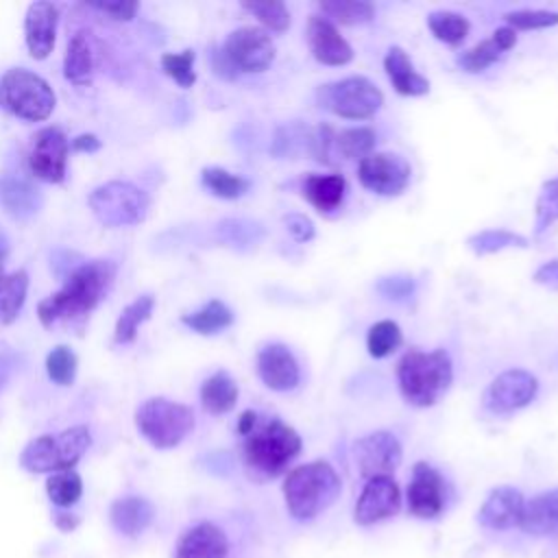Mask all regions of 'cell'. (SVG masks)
<instances>
[{
  "label": "cell",
  "instance_id": "1",
  "mask_svg": "<svg viewBox=\"0 0 558 558\" xmlns=\"http://www.w3.org/2000/svg\"><path fill=\"white\" fill-rule=\"evenodd\" d=\"M118 266L111 259H92L76 266L63 281V286L39 301L37 318L44 327L59 323L83 320L96 310L113 286Z\"/></svg>",
  "mask_w": 558,
  "mask_h": 558
},
{
  "label": "cell",
  "instance_id": "2",
  "mask_svg": "<svg viewBox=\"0 0 558 558\" xmlns=\"http://www.w3.org/2000/svg\"><path fill=\"white\" fill-rule=\"evenodd\" d=\"M301 451V436L279 418L257 414L253 427L242 434V462L253 480L281 475Z\"/></svg>",
  "mask_w": 558,
  "mask_h": 558
},
{
  "label": "cell",
  "instance_id": "3",
  "mask_svg": "<svg viewBox=\"0 0 558 558\" xmlns=\"http://www.w3.org/2000/svg\"><path fill=\"white\" fill-rule=\"evenodd\" d=\"M340 477L329 462L316 460L292 469L283 480L288 512L296 521H310L329 508L340 495Z\"/></svg>",
  "mask_w": 558,
  "mask_h": 558
},
{
  "label": "cell",
  "instance_id": "4",
  "mask_svg": "<svg viewBox=\"0 0 558 558\" xmlns=\"http://www.w3.org/2000/svg\"><path fill=\"white\" fill-rule=\"evenodd\" d=\"M399 388L408 403L416 408L434 405L453 379L451 357L447 351H418L410 349L399 360L397 368Z\"/></svg>",
  "mask_w": 558,
  "mask_h": 558
},
{
  "label": "cell",
  "instance_id": "5",
  "mask_svg": "<svg viewBox=\"0 0 558 558\" xmlns=\"http://www.w3.org/2000/svg\"><path fill=\"white\" fill-rule=\"evenodd\" d=\"M92 445V434L85 425H74L57 434H41L26 442L20 453V466L28 473L70 471Z\"/></svg>",
  "mask_w": 558,
  "mask_h": 558
},
{
  "label": "cell",
  "instance_id": "6",
  "mask_svg": "<svg viewBox=\"0 0 558 558\" xmlns=\"http://www.w3.org/2000/svg\"><path fill=\"white\" fill-rule=\"evenodd\" d=\"M135 427L153 447L172 449L194 429V412L185 403L150 397L137 405Z\"/></svg>",
  "mask_w": 558,
  "mask_h": 558
},
{
  "label": "cell",
  "instance_id": "7",
  "mask_svg": "<svg viewBox=\"0 0 558 558\" xmlns=\"http://www.w3.org/2000/svg\"><path fill=\"white\" fill-rule=\"evenodd\" d=\"M57 105L54 92L46 78L26 70L11 68L0 76V107L22 120H46Z\"/></svg>",
  "mask_w": 558,
  "mask_h": 558
},
{
  "label": "cell",
  "instance_id": "8",
  "mask_svg": "<svg viewBox=\"0 0 558 558\" xmlns=\"http://www.w3.org/2000/svg\"><path fill=\"white\" fill-rule=\"evenodd\" d=\"M92 214L105 227L140 225L150 207L148 194L129 181H107L87 196Z\"/></svg>",
  "mask_w": 558,
  "mask_h": 558
},
{
  "label": "cell",
  "instance_id": "9",
  "mask_svg": "<svg viewBox=\"0 0 558 558\" xmlns=\"http://www.w3.org/2000/svg\"><path fill=\"white\" fill-rule=\"evenodd\" d=\"M316 100L323 109L340 118L366 120L377 113L384 102V94L366 76H347L320 85L316 92Z\"/></svg>",
  "mask_w": 558,
  "mask_h": 558
},
{
  "label": "cell",
  "instance_id": "10",
  "mask_svg": "<svg viewBox=\"0 0 558 558\" xmlns=\"http://www.w3.org/2000/svg\"><path fill=\"white\" fill-rule=\"evenodd\" d=\"M229 68L238 72H264L275 59V44L259 26H242L225 39L220 48Z\"/></svg>",
  "mask_w": 558,
  "mask_h": 558
},
{
  "label": "cell",
  "instance_id": "11",
  "mask_svg": "<svg viewBox=\"0 0 558 558\" xmlns=\"http://www.w3.org/2000/svg\"><path fill=\"white\" fill-rule=\"evenodd\" d=\"M70 142L59 126L39 129L28 146V170L46 183H61L65 179Z\"/></svg>",
  "mask_w": 558,
  "mask_h": 558
},
{
  "label": "cell",
  "instance_id": "12",
  "mask_svg": "<svg viewBox=\"0 0 558 558\" xmlns=\"http://www.w3.org/2000/svg\"><path fill=\"white\" fill-rule=\"evenodd\" d=\"M410 163L392 153H371L357 166L360 183L379 196L401 194L410 183Z\"/></svg>",
  "mask_w": 558,
  "mask_h": 558
},
{
  "label": "cell",
  "instance_id": "13",
  "mask_svg": "<svg viewBox=\"0 0 558 558\" xmlns=\"http://www.w3.org/2000/svg\"><path fill=\"white\" fill-rule=\"evenodd\" d=\"M538 390V381L532 373L510 368L497 375L484 395V405L495 414H510L525 408Z\"/></svg>",
  "mask_w": 558,
  "mask_h": 558
},
{
  "label": "cell",
  "instance_id": "14",
  "mask_svg": "<svg viewBox=\"0 0 558 558\" xmlns=\"http://www.w3.org/2000/svg\"><path fill=\"white\" fill-rule=\"evenodd\" d=\"M353 456L362 477H390L401 462V445L390 432H373L355 442Z\"/></svg>",
  "mask_w": 558,
  "mask_h": 558
},
{
  "label": "cell",
  "instance_id": "15",
  "mask_svg": "<svg viewBox=\"0 0 558 558\" xmlns=\"http://www.w3.org/2000/svg\"><path fill=\"white\" fill-rule=\"evenodd\" d=\"M401 508V493L392 477H371L366 480L353 517L360 525H373L388 517H395Z\"/></svg>",
  "mask_w": 558,
  "mask_h": 558
},
{
  "label": "cell",
  "instance_id": "16",
  "mask_svg": "<svg viewBox=\"0 0 558 558\" xmlns=\"http://www.w3.org/2000/svg\"><path fill=\"white\" fill-rule=\"evenodd\" d=\"M408 508L418 519H434L445 508V482L427 462H416L408 486Z\"/></svg>",
  "mask_w": 558,
  "mask_h": 558
},
{
  "label": "cell",
  "instance_id": "17",
  "mask_svg": "<svg viewBox=\"0 0 558 558\" xmlns=\"http://www.w3.org/2000/svg\"><path fill=\"white\" fill-rule=\"evenodd\" d=\"M59 11L52 2L39 0L28 4L24 15V41L33 59H46L52 52Z\"/></svg>",
  "mask_w": 558,
  "mask_h": 558
},
{
  "label": "cell",
  "instance_id": "18",
  "mask_svg": "<svg viewBox=\"0 0 558 558\" xmlns=\"http://www.w3.org/2000/svg\"><path fill=\"white\" fill-rule=\"evenodd\" d=\"M307 44L316 61L325 65H344L353 59V48L338 33L331 20L312 15L307 22Z\"/></svg>",
  "mask_w": 558,
  "mask_h": 558
},
{
  "label": "cell",
  "instance_id": "19",
  "mask_svg": "<svg viewBox=\"0 0 558 558\" xmlns=\"http://www.w3.org/2000/svg\"><path fill=\"white\" fill-rule=\"evenodd\" d=\"M257 373L262 381L272 390H292L299 384V364L292 351L279 342L266 344L257 353Z\"/></svg>",
  "mask_w": 558,
  "mask_h": 558
},
{
  "label": "cell",
  "instance_id": "20",
  "mask_svg": "<svg viewBox=\"0 0 558 558\" xmlns=\"http://www.w3.org/2000/svg\"><path fill=\"white\" fill-rule=\"evenodd\" d=\"M525 499L512 486H497L480 508V523L488 530H510L521 523Z\"/></svg>",
  "mask_w": 558,
  "mask_h": 558
},
{
  "label": "cell",
  "instance_id": "21",
  "mask_svg": "<svg viewBox=\"0 0 558 558\" xmlns=\"http://www.w3.org/2000/svg\"><path fill=\"white\" fill-rule=\"evenodd\" d=\"M229 541L225 532L209 523H196L185 530L177 543L174 558H227Z\"/></svg>",
  "mask_w": 558,
  "mask_h": 558
},
{
  "label": "cell",
  "instance_id": "22",
  "mask_svg": "<svg viewBox=\"0 0 558 558\" xmlns=\"http://www.w3.org/2000/svg\"><path fill=\"white\" fill-rule=\"evenodd\" d=\"M41 194L26 179L15 174L0 177V205L15 220H31L41 209Z\"/></svg>",
  "mask_w": 558,
  "mask_h": 558
},
{
  "label": "cell",
  "instance_id": "23",
  "mask_svg": "<svg viewBox=\"0 0 558 558\" xmlns=\"http://www.w3.org/2000/svg\"><path fill=\"white\" fill-rule=\"evenodd\" d=\"M155 519V508L146 497L124 495L118 497L109 508L111 525L124 536L142 534Z\"/></svg>",
  "mask_w": 558,
  "mask_h": 558
},
{
  "label": "cell",
  "instance_id": "24",
  "mask_svg": "<svg viewBox=\"0 0 558 558\" xmlns=\"http://www.w3.org/2000/svg\"><path fill=\"white\" fill-rule=\"evenodd\" d=\"M519 527L532 536H558V488L525 501Z\"/></svg>",
  "mask_w": 558,
  "mask_h": 558
},
{
  "label": "cell",
  "instance_id": "25",
  "mask_svg": "<svg viewBox=\"0 0 558 558\" xmlns=\"http://www.w3.org/2000/svg\"><path fill=\"white\" fill-rule=\"evenodd\" d=\"M517 44V33L510 28V26H501L497 28L488 39L475 44L473 48L464 50L460 57H458V65L464 70V72H482L486 70L488 65H493L506 50H510L512 46Z\"/></svg>",
  "mask_w": 558,
  "mask_h": 558
},
{
  "label": "cell",
  "instance_id": "26",
  "mask_svg": "<svg viewBox=\"0 0 558 558\" xmlns=\"http://www.w3.org/2000/svg\"><path fill=\"white\" fill-rule=\"evenodd\" d=\"M384 70L392 87L403 96H423L429 92V81L414 70L412 61L399 46H392L388 50L384 59Z\"/></svg>",
  "mask_w": 558,
  "mask_h": 558
},
{
  "label": "cell",
  "instance_id": "27",
  "mask_svg": "<svg viewBox=\"0 0 558 558\" xmlns=\"http://www.w3.org/2000/svg\"><path fill=\"white\" fill-rule=\"evenodd\" d=\"M301 192L320 214H329L342 205L347 181L342 174H307L303 179Z\"/></svg>",
  "mask_w": 558,
  "mask_h": 558
},
{
  "label": "cell",
  "instance_id": "28",
  "mask_svg": "<svg viewBox=\"0 0 558 558\" xmlns=\"http://www.w3.org/2000/svg\"><path fill=\"white\" fill-rule=\"evenodd\" d=\"M375 148V133L368 126H355V129H342L340 133L333 131L331 135V163L338 159H364Z\"/></svg>",
  "mask_w": 558,
  "mask_h": 558
},
{
  "label": "cell",
  "instance_id": "29",
  "mask_svg": "<svg viewBox=\"0 0 558 558\" xmlns=\"http://www.w3.org/2000/svg\"><path fill=\"white\" fill-rule=\"evenodd\" d=\"M63 74L74 85H89L94 74V54L85 33H76L68 41V50L63 57Z\"/></svg>",
  "mask_w": 558,
  "mask_h": 558
},
{
  "label": "cell",
  "instance_id": "30",
  "mask_svg": "<svg viewBox=\"0 0 558 558\" xmlns=\"http://www.w3.org/2000/svg\"><path fill=\"white\" fill-rule=\"evenodd\" d=\"M238 401V386L229 373L218 371L201 386V403L209 414H225Z\"/></svg>",
  "mask_w": 558,
  "mask_h": 558
},
{
  "label": "cell",
  "instance_id": "31",
  "mask_svg": "<svg viewBox=\"0 0 558 558\" xmlns=\"http://www.w3.org/2000/svg\"><path fill=\"white\" fill-rule=\"evenodd\" d=\"M181 323L201 336H214L233 323V312L222 301L211 299L203 307L183 314Z\"/></svg>",
  "mask_w": 558,
  "mask_h": 558
},
{
  "label": "cell",
  "instance_id": "32",
  "mask_svg": "<svg viewBox=\"0 0 558 558\" xmlns=\"http://www.w3.org/2000/svg\"><path fill=\"white\" fill-rule=\"evenodd\" d=\"M155 307V296L153 294H142L133 299L118 316L116 329H113V342L116 344H129L135 340L137 329L142 323H146L153 314Z\"/></svg>",
  "mask_w": 558,
  "mask_h": 558
},
{
  "label": "cell",
  "instance_id": "33",
  "mask_svg": "<svg viewBox=\"0 0 558 558\" xmlns=\"http://www.w3.org/2000/svg\"><path fill=\"white\" fill-rule=\"evenodd\" d=\"M28 290L26 270H15L0 277V325H9L17 318Z\"/></svg>",
  "mask_w": 558,
  "mask_h": 558
},
{
  "label": "cell",
  "instance_id": "34",
  "mask_svg": "<svg viewBox=\"0 0 558 558\" xmlns=\"http://www.w3.org/2000/svg\"><path fill=\"white\" fill-rule=\"evenodd\" d=\"M201 181H203V185H205L214 196H218V198H229V201L240 198L242 194H246V190H248V185H251L244 177L233 174V172H229V170H225V168H216V166L203 168Z\"/></svg>",
  "mask_w": 558,
  "mask_h": 558
},
{
  "label": "cell",
  "instance_id": "35",
  "mask_svg": "<svg viewBox=\"0 0 558 558\" xmlns=\"http://www.w3.org/2000/svg\"><path fill=\"white\" fill-rule=\"evenodd\" d=\"M46 493H48V499L59 506V508H70L74 506L81 495H83V480L81 475L70 469V471H59V473H52L48 480H46Z\"/></svg>",
  "mask_w": 558,
  "mask_h": 558
},
{
  "label": "cell",
  "instance_id": "36",
  "mask_svg": "<svg viewBox=\"0 0 558 558\" xmlns=\"http://www.w3.org/2000/svg\"><path fill=\"white\" fill-rule=\"evenodd\" d=\"M427 26L432 35L449 46H458L469 35V20L453 11H434L427 15Z\"/></svg>",
  "mask_w": 558,
  "mask_h": 558
},
{
  "label": "cell",
  "instance_id": "37",
  "mask_svg": "<svg viewBox=\"0 0 558 558\" xmlns=\"http://www.w3.org/2000/svg\"><path fill=\"white\" fill-rule=\"evenodd\" d=\"M318 9L323 11V15H327V20H336L340 24H366L373 20L375 9L371 2L364 0H329V2H320Z\"/></svg>",
  "mask_w": 558,
  "mask_h": 558
},
{
  "label": "cell",
  "instance_id": "38",
  "mask_svg": "<svg viewBox=\"0 0 558 558\" xmlns=\"http://www.w3.org/2000/svg\"><path fill=\"white\" fill-rule=\"evenodd\" d=\"M310 144H312V129H307V126H303L299 122H292L288 126L277 129L270 150L277 157H286V155L292 157V155H296L301 150L310 153Z\"/></svg>",
  "mask_w": 558,
  "mask_h": 558
},
{
  "label": "cell",
  "instance_id": "39",
  "mask_svg": "<svg viewBox=\"0 0 558 558\" xmlns=\"http://www.w3.org/2000/svg\"><path fill=\"white\" fill-rule=\"evenodd\" d=\"M469 246L477 253V255H488V253H497L501 248L508 246H527V240L519 233H512L508 229H486L480 231L475 235L469 238Z\"/></svg>",
  "mask_w": 558,
  "mask_h": 558
},
{
  "label": "cell",
  "instance_id": "40",
  "mask_svg": "<svg viewBox=\"0 0 558 558\" xmlns=\"http://www.w3.org/2000/svg\"><path fill=\"white\" fill-rule=\"evenodd\" d=\"M401 340H403V336H401V329L397 323L379 320L368 329L366 347L373 357H386L399 349Z\"/></svg>",
  "mask_w": 558,
  "mask_h": 558
},
{
  "label": "cell",
  "instance_id": "41",
  "mask_svg": "<svg viewBox=\"0 0 558 558\" xmlns=\"http://www.w3.org/2000/svg\"><path fill=\"white\" fill-rule=\"evenodd\" d=\"M46 373L57 386H72L76 377V355L70 347L59 344L46 357Z\"/></svg>",
  "mask_w": 558,
  "mask_h": 558
},
{
  "label": "cell",
  "instance_id": "42",
  "mask_svg": "<svg viewBox=\"0 0 558 558\" xmlns=\"http://www.w3.org/2000/svg\"><path fill=\"white\" fill-rule=\"evenodd\" d=\"M218 235L222 242L244 248V246H253L259 242V238L264 235L262 225L251 222V220H222L218 225Z\"/></svg>",
  "mask_w": 558,
  "mask_h": 558
},
{
  "label": "cell",
  "instance_id": "43",
  "mask_svg": "<svg viewBox=\"0 0 558 558\" xmlns=\"http://www.w3.org/2000/svg\"><path fill=\"white\" fill-rule=\"evenodd\" d=\"M161 70L179 85V87H192L196 81L194 74V50L183 52H166L161 57Z\"/></svg>",
  "mask_w": 558,
  "mask_h": 558
},
{
  "label": "cell",
  "instance_id": "44",
  "mask_svg": "<svg viewBox=\"0 0 558 558\" xmlns=\"http://www.w3.org/2000/svg\"><path fill=\"white\" fill-rule=\"evenodd\" d=\"M242 9L275 33H283L290 26V13L283 2H242Z\"/></svg>",
  "mask_w": 558,
  "mask_h": 558
},
{
  "label": "cell",
  "instance_id": "45",
  "mask_svg": "<svg viewBox=\"0 0 558 558\" xmlns=\"http://www.w3.org/2000/svg\"><path fill=\"white\" fill-rule=\"evenodd\" d=\"M558 220V177L543 183L536 201V235Z\"/></svg>",
  "mask_w": 558,
  "mask_h": 558
},
{
  "label": "cell",
  "instance_id": "46",
  "mask_svg": "<svg viewBox=\"0 0 558 558\" xmlns=\"http://www.w3.org/2000/svg\"><path fill=\"white\" fill-rule=\"evenodd\" d=\"M504 20L510 24V28L519 31H532V28H547L558 24V13L556 11H543V9H521V11H510L504 15Z\"/></svg>",
  "mask_w": 558,
  "mask_h": 558
},
{
  "label": "cell",
  "instance_id": "47",
  "mask_svg": "<svg viewBox=\"0 0 558 558\" xmlns=\"http://www.w3.org/2000/svg\"><path fill=\"white\" fill-rule=\"evenodd\" d=\"M377 292L390 301H405L414 294V281L405 275H395V277H381L377 281Z\"/></svg>",
  "mask_w": 558,
  "mask_h": 558
},
{
  "label": "cell",
  "instance_id": "48",
  "mask_svg": "<svg viewBox=\"0 0 558 558\" xmlns=\"http://www.w3.org/2000/svg\"><path fill=\"white\" fill-rule=\"evenodd\" d=\"M92 9L113 17V20H122V22H129L135 17L140 4L137 2H129V0H109V2H92L89 4Z\"/></svg>",
  "mask_w": 558,
  "mask_h": 558
},
{
  "label": "cell",
  "instance_id": "49",
  "mask_svg": "<svg viewBox=\"0 0 558 558\" xmlns=\"http://www.w3.org/2000/svg\"><path fill=\"white\" fill-rule=\"evenodd\" d=\"M286 225H288V231L294 235V240L299 242H307L312 240L314 235V227L310 222V218H305L303 214H290L286 216Z\"/></svg>",
  "mask_w": 558,
  "mask_h": 558
},
{
  "label": "cell",
  "instance_id": "50",
  "mask_svg": "<svg viewBox=\"0 0 558 558\" xmlns=\"http://www.w3.org/2000/svg\"><path fill=\"white\" fill-rule=\"evenodd\" d=\"M534 281L547 288L558 290V259L545 262L536 272H534Z\"/></svg>",
  "mask_w": 558,
  "mask_h": 558
},
{
  "label": "cell",
  "instance_id": "51",
  "mask_svg": "<svg viewBox=\"0 0 558 558\" xmlns=\"http://www.w3.org/2000/svg\"><path fill=\"white\" fill-rule=\"evenodd\" d=\"M74 150H81V153H94L100 148V140L92 133H83V135H76L70 144Z\"/></svg>",
  "mask_w": 558,
  "mask_h": 558
},
{
  "label": "cell",
  "instance_id": "52",
  "mask_svg": "<svg viewBox=\"0 0 558 558\" xmlns=\"http://www.w3.org/2000/svg\"><path fill=\"white\" fill-rule=\"evenodd\" d=\"M54 523H57V527H59L61 532H70V530H74V527L78 525V519H76L74 514L59 512V514L54 517Z\"/></svg>",
  "mask_w": 558,
  "mask_h": 558
},
{
  "label": "cell",
  "instance_id": "53",
  "mask_svg": "<svg viewBox=\"0 0 558 558\" xmlns=\"http://www.w3.org/2000/svg\"><path fill=\"white\" fill-rule=\"evenodd\" d=\"M11 371H13V360L9 355H0V390L7 384Z\"/></svg>",
  "mask_w": 558,
  "mask_h": 558
},
{
  "label": "cell",
  "instance_id": "54",
  "mask_svg": "<svg viewBox=\"0 0 558 558\" xmlns=\"http://www.w3.org/2000/svg\"><path fill=\"white\" fill-rule=\"evenodd\" d=\"M7 255H9V240H7V235L0 231V277L4 275V259H7Z\"/></svg>",
  "mask_w": 558,
  "mask_h": 558
}]
</instances>
